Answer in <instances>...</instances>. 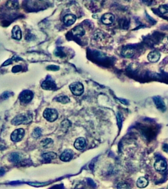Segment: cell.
Returning <instances> with one entry per match:
<instances>
[{
	"instance_id": "6da1fadb",
	"label": "cell",
	"mask_w": 168,
	"mask_h": 189,
	"mask_svg": "<svg viewBox=\"0 0 168 189\" xmlns=\"http://www.w3.org/2000/svg\"><path fill=\"white\" fill-rule=\"evenodd\" d=\"M32 120V116L29 113L25 114L18 115L12 119L11 124L15 125L21 124H28Z\"/></svg>"
},
{
	"instance_id": "7a4b0ae2",
	"label": "cell",
	"mask_w": 168,
	"mask_h": 189,
	"mask_svg": "<svg viewBox=\"0 0 168 189\" xmlns=\"http://www.w3.org/2000/svg\"><path fill=\"white\" fill-rule=\"evenodd\" d=\"M70 89L74 95L80 96L84 93V87L81 83L76 81L70 85Z\"/></svg>"
},
{
	"instance_id": "3957f363",
	"label": "cell",
	"mask_w": 168,
	"mask_h": 189,
	"mask_svg": "<svg viewBox=\"0 0 168 189\" xmlns=\"http://www.w3.org/2000/svg\"><path fill=\"white\" fill-rule=\"evenodd\" d=\"M43 117L47 121L53 122L58 118V112L55 109L46 108L43 112Z\"/></svg>"
},
{
	"instance_id": "277c9868",
	"label": "cell",
	"mask_w": 168,
	"mask_h": 189,
	"mask_svg": "<svg viewBox=\"0 0 168 189\" xmlns=\"http://www.w3.org/2000/svg\"><path fill=\"white\" fill-rule=\"evenodd\" d=\"M24 136V130L23 129L19 128L15 130L11 135V138L12 141L18 142L23 139Z\"/></svg>"
},
{
	"instance_id": "5b68a950",
	"label": "cell",
	"mask_w": 168,
	"mask_h": 189,
	"mask_svg": "<svg viewBox=\"0 0 168 189\" xmlns=\"http://www.w3.org/2000/svg\"><path fill=\"white\" fill-rule=\"evenodd\" d=\"M34 94L30 90H24L21 93L20 100L23 103H28L33 98Z\"/></svg>"
},
{
	"instance_id": "8992f818",
	"label": "cell",
	"mask_w": 168,
	"mask_h": 189,
	"mask_svg": "<svg viewBox=\"0 0 168 189\" xmlns=\"http://www.w3.org/2000/svg\"><path fill=\"white\" fill-rule=\"evenodd\" d=\"M154 167L155 169L158 171H164L167 168V163L166 160L164 159L158 160L154 163Z\"/></svg>"
},
{
	"instance_id": "52a82bcc",
	"label": "cell",
	"mask_w": 168,
	"mask_h": 189,
	"mask_svg": "<svg viewBox=\"0 0 168 189\" xmlns=\"http://www.w3.org/2000/svg\"><path fill=\"white\" fill-rule=\"evenodd\" d=\"M73 156H74V152L70 149H66L61 154V156H60V159L62 162H66L70 161Z\"/></svg>"
},
{
	"instance_id": "ba28073f",
	"label": "cell",
	"mask_w": 168,
	"mask_h": 189,
	"mask_svg": "<svg viewBox=\"0 0 168 189\" xmlns=\"http://www.w3.org/2000/svg\"><path fill=\"white\" fill-rule=\"evenodd\" d=\"M74 147L78 150H83L86 147V140L84 137H79L75 141Z\"/></svg>"
},
{
	"instance_id": "9c48e42d",
	"label": "cell",
	"mask_w": 168,
	"mask_h": 189,
	"mask_svg": "<svg viewBox=\"0 0 168 189\" xmlns=\"http://www.w3.org/2000/svg\"><path fill=\"white\" fill-rule=\"evenodd\" d=\"M115 20V17L113 14L110 12H107V13L104 14L101 18V21L104 24H112Z\"/></svg>"
},
{
	"instance_id": "30bf717a",
	"label": "cell",
	"mask_w": 168,
	"mask_h": 189,
	"mask_svg": "<svg viewBox=\"0 0 168 189\" xmlns=\"http://www.w3.org/2000/svg\"><path fill=\"white\" fill-rule=\"evenodd\" d=\"M42 87L45 90H54L56 88V84L51 79H47L43 81Z\"/></svg>"
},
{
	"instance_id": "8fae6325",
	"label": "cell",
	"mask_w": 168,
	"mask_h": 189,
	"mask_svg": "<svg viewBox=\"0 0 168 189\" xmlns=\"http://www.w3.org/2000/svg\"><path fill=\"white\" fill-rule=\"evenodd\" d=\"M154 103L156 105L157 108L162 112H164L166 110V105H165L164 101L163 99L161 98L160 96L154 97L153 98Z\"/></svg>"
},
{
	"instance_id": "7c38bea8",
	"label": "cell",
	"mask_w": 168,
	"mask_h": 189,
	"mask_svg": "<svg viewBox=\"0 0 168 189\" xmlns=\"http://www.w3.org/2000/svg\"><path fill=\"white\" fill-rule=\"evenodd\" d=\"M161 57V54L159 51H151L147 56L148 61L152 62H156L159 61Z\"/></svg>"
},
{
	"instance_id": "4fadbf2b",
	"label": "cell",
	"mask_w": 168,
	"mask_h": 189,
	"mask_svg": "<svg viewBox=\"0 0 168 189\" xmlns=\"http://www.w3.org/2000/svg\"><path fill=\"white\" fill-rule=\"evenodd\" d=\"M76 21V17L74 15L67 14L63 18V22L67 26H71Z\"/></svg>"
},
{
	"instance_id": "5bb4252c",
	"label": "cell",
	"mask_w": 168,
	"mask_h": 189,
	"mask_svg": "<svg viewBox=\"0 0 168 189\" xmlns=\"http://www.w3.org/2000/svg\"><path fill=\"white\" fill-rule=\"evenodd\" d=\"M12 37L14 39L19 40L22 37V32L18 26H15L12 30Z\"/></svg>"
},
{
	"instance_id": "9a60e30c",
	"label": "cell",
	"mask_w": 168,
	"mask_h": 189,
	"mask_svg": "<svg viewBox=\"0 0 168 189\" xmlns=\"http://www.w3.org/2000/svg\"><path fill=\"white\" fill-rule=\"evenodd\" d=\"M135 54V50L131 47H126L122 51V55L127 58H131Z\"/></svg>"
},
{
	"instance_id": "2e32d148",
	"label": "cell",
	"mask_w": 168,
	"mask_h": 189,
	"mask_svg": "<svg viewBox=\"0 0 168 189\" xmlns=\"http://www.w3.org/2000/svg\"><path fill=\"white\" fill-rule=\"evenodd\" d=\"M72 32L76 36H83L85 34V32L83 27L78 26L73 28L72 30Z\"/></svg>"
},
{
	"instance_id": "e0dca14e",
	"label": "cell",
	"mask_w": 168,
	"mask_h": 189,
	"mask_svg": "<svg viewBox=\"0 0 168 189\" xmlns=\"http://www.w3.org/2000/svg\"><path fill=\"white\" fill-rule=\"evenodd\" d=\"M148 185V181L144 177H141L138 179L137 181V187L140 188H144L147 187Z\"/></svg>"
},
{
	"instance_id": "ac0fdd59",
	"label": "cell",
	"mask_w": 168,
	"mask_h": 189,
	"mask_svg": "<svg viewBox=\"0 0 168 189\" xmlns=\"http://www.w3.org/2000/svg\"><path fill=\"white\" fill-rule=\"evenodd\" d=\"M42 156L43 160H46V161H50V160H52L56 158V154L53 152H45L43 154Z\"/></svg>"
},
{
	"instance_id": "d6986e66",
	"label": "cell",
	"mask_w": 168,
	"mask_h": 189,
	"mask_svg": "<svg viewBox=\"0 0 168 189\" xmlns=\"http://www.w3.org/2000/svg\"><path fill=\"white\" fill-rule=\"evenodd\" d=\"M41 144L42 146L44 148V149H48V148L51 147L52 146V144L53 143V141L51 139V138H45L43 141H42L41 142Z\"/></svg>"
},
{
	"instance_id": "ffe728a7",
	"label": "cell",
	"mask_w": 168,
	"mask_h": 189,
	"mask_svg": "<svg viewBox=\"0 0 168 189\" xmlns=\"http://www.w3.org/2000/svg\"><path fill=\"white\" fill-rule=\"evenodd\" d=\"M55 100H56V101L61 103L62 104H66V103H68L70 102V99L66 95H61V96L56 97V98L55 99Z\"/></svg>"
},
{
	"instance_id": "44dd1931",
	"label": "cell",
	"mask_w": 168,
	"mask_h": 189,
	"mask_svg": "<svg viewBox=\"0 0 168 189\" xmlns=\"http://www.w3.org/2000/svg\"><path fill=\"white\" fill-rule=\"evenodd\" d=\"M21 157L19 154L18 153H12L10 155V158H9V160L12 162H18L19 160H21Z\"/></svg>"
},
{
	"instance_id": "7402d4cb",
	"label": "cell",
	"mask_w": 168,
	"mask_h": 189,
	"mask_svg": "<svg viewBox=\"0 0 168 189\" xmlns=\"http://www.w3.org/2000/svg\"><path fill=\"white\" fill-rule=\"evenodd\" d=\"M41 135H42V130H41L40 128L36 127L33 131L32 136L34 138H39L41 136Z\"/></svg>"
},
{
	"instance_id": "603a6c76",
	"label": "cell",
	"mask_w": 168,
	"mask_h": 189,
	"mask_svg": "<svg viewBox=\"0 0 168 189\" xmlns=\"http://www.w3.org/2000/svg\"><path fill=\"white\" fill-rule=\"evenodd\" d=\"M159 11L162 15H167L168 14V5H161L159 7Z\"/></svg>"
},
{
	"instance_id": "cb8c5ba5",
	"label": "cell",
	"mask_w": 168,
	"mask_h": 189,
	"mask_svg": "<svg viewBox=\"0 0 168 189\" xmlns=\"http://www.w3.org/2000/svg\"><path fill=\"white\" fill-rule=\"evenodd\" d=\"M18 1H9L7 3V7L11 9H16L18 7Z\"/></svg>"
},
{
	"instance_id": "d4e9b609",
	"label": "cell",
	"mask_w": 168,
	"mask_h": 189,
	"mask_svg": "<svg viewBox=\"0 0 168 189\" xmlns=\"http://www.w3.org/2000/svg\"><path fill=\"white\" fill-rule=\"evenodd\" d=\"M117 188L118 189H129V185L124 182H120L117 185Z\"/></svg>"
},
{
	"instance_id": "484cf974",
	"label": "cell",
	"mask_w": 168,
	"mask_h": 189,
	"mask_svg": "<svg viewBox=\"0 0 168 189\" xmlns=\"http://www.w3.org/2000/svg\"><path fill=\"white\" fill-rule=\"evenodd\" d=\"M47 68V70H58L59 69V67H56V66H55V65H51V66H49Z\"/></svg>"
},
{
	"instance_id": "4316f807",
	"label": "cell",
	"mask_w": 168,
	"mask_h": 189,
	"mask_svg": "<svg viewBox=\"0 0 168 189\" xmlns=\"http://www.w3.org/2000/svg\"><path fill=\"white\" fill-rule=\"evenodd\" d=\"M163 150L164 152L168 153V144H164L163 146Z\"/></svg>"
},
{
	"instance_id": "83f0119b",
	"label": "cell",
	"mask_w": 168,
	"mask_h": 189,
	"mask_svg": "<svg viewBox=\"0 0 168 189\" xmlns=\"http://www.w3.org/2000/svg\"><path fill=\"white\" fill-rule=\"evenodd\" d=\"M5 173V170L3 168H0V176L4 175Z\"/></svg>"
}]
</instances>
